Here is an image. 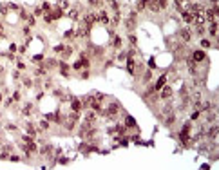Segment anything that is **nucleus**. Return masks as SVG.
I'll return each instance as SVG.
<instances>
[{
	"instance_id": "c9c22d12",
	"label": "nucleus",
	"mask_w": 219,
	"mask_h": 170,
	"mask_svg": "<svg viewBox=\"0 0 219 170\" xmlns=\"http://www.w3.org/2000/svg\"><path fill=\"white\" fill-rule=\"evenodd\" d=\"M42 9H44L45 13H49V11H51V5H49V4L45 2V4H42Z\"/></svg>"
},
{
	"instance_id": "7c9ffc66",
	"label": "nucleus",
	"mask_w": 219,
	"mask_h": 170,
	"mask_svg": "<svg viewBox=\"0 0 219 170\" xmlns=\"http://www.w3.org/2000/svg\"><path fill=\"white\" fill-rule=\"evenodd\" d=\"M196 33H197L199 36H203V35H205V27H203V25H197V27H196Z\"/></svg>"
},
{
	"instance_id": "58836bf2",
	"label": "nucleus",
	"mask_w": 219,
	"mask_h": 170,
	"mask_svg": "<svg viewBox=\"0 0 219 170\" xmlns=\"http://www.w3.org/2000/svg\"><path fill=\"white\" fill-rule=\"evenodd\" d=\"M94 98H96L98 101H101V100H103L105 96H103V94H101V92H96V94H94Z\"/></svg>"
},
{
	"instance_id": "dca6fc26",
	"label": "nucleus",
	"mask_w": 219,
	"mask_h": 170,
	"mask_svg": "<svg viewBox=\"0 0 219 170\" xmlns=\"http://www.w3.org/2000/svg\"><path fill=\"white\" fill-rule=\"evenodd\" d=\"M58 65H60L62 74H64V76H69V67H67V63H65V62H60Z\"/></svg>"
},
{
	"instance_id": "393cba45",
	"label": "nucleus",
	"mask_w": 219,
	"mask_h": 170,
	"mask_svg": "<svg viewBox=\"0 0 219 170\" xmlns=\"http://www.w3.org/2000/svg\"><path fill=\"white\" fill-rule=\"evenodd\" d=\"M51 150H53V147H51V145H44L42 148H40V154H49Z\"/></svg>"
},
{
	"instance_id": "ddd939ff",
	"label": "nucleus",
	"mask_w": 219,
	"mask_h": 170,
	"mask_svg": "<svg viewBox=\"0 0 219 170\" xmlns=\"http://www.w3.org/2000/svg\"><path fill=\"white\" fill-rule=\"evenodd\" d=\"M85 121H87V123H91V125H94V123H96V112L89 111V112L85 114Z\"/></svg>"
},
{
	"instance_id": "20e7f679",
	"label": "nucleus",
	"mask_w": 219,
	"mask_h": 170,
	"mask_svg": "<svg viewBox=\"0 0 219 170\" xmlns=\"http://www.w3.org/2000/svg\"><path fill=\"white\" fill-rule=\"evenodd\" d=\"M127 71H129V74H136V63H134V58L132 56H129L127 58Z\"/></svg>"
},
{
	"instance_id": "423d86ee",
	"label": "nucleus",
	"mask_w": 219,
	"mask_h": 170,
	"mask_svg": "<svg viewBox=\"0 0 219 170\" xmlns=\"http://www.w3.org/2000/svg\"><path fill=\"white\" fill-rule=\"evenodd\" d=\"M205 58H207V54H205L203 51H194V53H192V60H194L196 63H199V62H203Z\"/></svg>"
},
{
	"instance_id": "a211bd4d",
	"label": "nucleus",
	"mask_w": 219,
	"mask_h": 170,
	"mask_svg": "<svg viewBox=\"0 0 219 170\" xmlns=\"http://www.w3.org/2000/svg\"><path fill=\"white\" fill-rule=\"evenodd\" d=\"M67 16H69L71 20H78V9H69V13H67Z\"/></svg>"
},
{
	"instance_id": "473e14b6",
	"label": "nucleus",
	"mask_w": 219,
	"mask_h": 170,
	"mask_svg": "<svg viewBox=\"0 0 219 170\" xmlns=\"http://www.w3.org/2000/svg\"><path fill=\"white\" fill-rule=\"evenodd\" d=\"M40 128H44V130H45V128H49V123H47V119H42V121H40Z\"/></svg>"
},
{
	"instance_id": "0eeeda50",
	"label": "nucleus",
	"mask_w": 219,
	"mask_h": 170,
	"mask_svg": "<svg viewBox=\"0 0 219 170\" xmlns=\"http://www.w3.org/2000/svg\"><path fill=\"white\" fill-rule=\"evenodd\" d=\"M147 5H149V9L152 11V13H158L161 8H159V2L158 0H147Z\"/></svg>"
},
{
	"instance_id": "1a4fd4ad",
	"label": "nucleus",
	"mask_w": 219,
	"mask_h": 170,
	"mask_svg": "<svg viewBox=\"0 0 219 170\" xmlns=\"http://www.w3.org/2000/svg\"><path fill=\"white\" fill-rule=\"evenodd\" d=\"M181 18H183L187 24H192V22H194V13H190V11H183V13H181Z\"/></svg>"
},
{
	"instance_id": "c85d7f7f",
	"label": "nucleus",
	"mask_w": 219,
	"mask_h": 170,
	"mask_svg": "<svg viewBox=\"0 0 219 170\" xmlns=\"http://www.w3.org/2000/svg\"><path fill=\"white\" fill-rule=\"evenodd\" d=\"M45 72H47V67H40V69H36V71H35L36 76H42V74H45Z\"/></svg>"
},
{
	"instance_id": "c03bdc74",
	"label": "nucleus",
	"mask_w": 219,
	"mask_h": 170,
	"mask_svg": "<svg viewBox=\"0 0 219 170\" xmlns=\"http://www.w3.org/2000/svg\"><path fill=\"white\" fill-rule=\"evenodd\" d=\"M20 16H22L24 20H27V16H29V15H27V13H25V11H20Z\"/></svg>"
},
{
	"instance_id": "9d476101",
	"label": "nucleus",
	"mask_w": 219,
	"mask_h": 170,
	"mask_svg": "<svg viewBox=\"0 0 219 170\" xmlns=\"http://www.w3.org/2000/svg\"><path fill=\"white\" fill-rule=\"evenodd\" d=\"M179 36H181L183 42H190V38H192V33H190L188 29H181V31H179Z\"/></svg>"
},
{
	"instance_id": "a878e982",
	"label": "nucleus",
	"mask_w": 219,
	"mask_h": 170,
	"mask_svg": "<svg viewBox=\"0 0 219 170\" xmlns=\"http://www.w3.org/2000/svg\"><path fill=\"white\" fill-rule=\"evenodd\" d=\"M116 130H118L120 136H123V134L127 132V127H125V125H116Z\"/></svg>"
},
{
	"instance_id": "603ef678",
	"label": "nucleus",
	"mask_w": 219,
	"mask_h": 170,
	"mask_svg": "<svg viewBox=\"0 0 219 170\" xmlns=\"http://www.w3.org/2000/svg\"><path fill=\"white\" fill-rule=\"evenodd\" d=\"M0 103H2V94H0Z\"/></svg>"
},
{
	"instance_id": "a19ab883",
	"label": "nucleus",
	"mask_w": 219,
	"mask_h": 170,
	"mask_svg": "<svg viewBox=\"0 0 219 170\" xmlns=\"http://www.w3.org/2000/svg\"><path fill=\"white\" fill-rule=\"evenodd\" d=\"M9 161H20V158H18V156H15V154H13V156H9Z\"/></svg>"
},
{
	"instance_id": "4468645a",
	"label": "nucleus",
	"mask_w": 219,
	"mask_h": 170,
	"mask_svg": "<svg viewBox=\"0 0 219 170\" xmlns=\"http://www.w3.org/2000/svg\"><path fill=\"white\" fill-rule=\"evenodd\" d=\"M71 109L78 112L80 109H81V100H78V98H71Z\"/></svg>"
},
{
	"instance_id": "f3484780",
	"label": "nucleus",
	"mask_w": 219,
	"mask_h": 170,
	"mask_svg": "<svg viewBox=\"0 0 219 170\" xmlns=\"http://www.w3.org/2000/svg\"><path fill=\"white\" fill-rule=\"evenodd\" d=\"M208 33L212 36H217V22H212L210 27H208Z\"/></svg>"
},
{
	"instance_id": "6e6552de",
	"label": "nucleus",
	"mask_w": 219,
	"mask_h": 170,
	"mask_svg": "<svg viewBox=\"0 0 219 170\" xmlns=\"http://www.w3.org/2000/svg\"><path fill=\"white\" fill-rule=\"evenodd\" d=\"M49 15H51V18H53V20H58V18L64 16V9L54 8V9H51V11H49Z\"/></svg>"
},
{
	"instance_id": "2eb2a0df",
	"label": "nucleus",
	"mask_w": 219,
	"mask_h": 170,
	"mask_svg": "<svg viewBox=\"0 0 219 170\" xmlns=\"http://www.w3.org/2000/svg\"><path fill=\"white\" fill-rule=\"evenodd\" d=\"M165 81H167V74H163V76H161V78L158 80V83L154 85V89H156V92H158V91H161V87L165 85Z\"/></svg>"
},
{
	"instance_id": "a18cd8bd",
	"label": "nucleus",
	"mask_w": 219,
	"mask_h": 170,
	"mask_svg": "<svg viewBox=\"0 0 219 170\" xmlns=\"http://www.w3.org/2000/svg\"><path fill=\"white\" fill-rule=\"evenodd\" d=\"M129 40H131V44H132V45L136 44V36H134V35H131V36H129Z\"/></svg>"
},
{
	"instance_id": "37998d69",
	"label": "nucleus",
	"mask_w": 219,
	"mask_h": 170,
	"mask_svg": "<svg viewBox=\"0 0 219 170\" xmlns=\"http://www.w3.org/2000/svg\"><path fill=\"white\" fill-rule=\"evenodd\" d=\"M71 36H74V31H67L65 33V38H71Z\"/></svg>"
},
{
	"instance_id": "7ed1b4c3",
	"label": "nucleus",
	"mask_w": 219,
	"mask_h": 170,
	"mask_svg": "<svg viewBox=\"0 0 219 170\" xmlns=\"http://www.w3.org/2000/svg\"><path fill=\"white\" fill-rule=\"evenodd\" d=\"M83 22H85L89 27H91L92 24H96V22H98V16H96V13H92V11H91V13H87V15L83 16Z\"/></svg>"
},
{
	"instance_id": "f8f14e48",
	"label": "nucleus",
	"mask_w": 219,
	"mask_h": 170,
	"mask_svg": "<svg viewBox=\"0 0 219 170\" xmlns=\"http://www.w3.org/2000/svg\"><path fill=\"white\" fill-rule=\"evenodd\" d=\"M217 130H219V128H217V125H214V127H210V128H208L207 136H208V138H210L212 141H214V139H217Z\"/></svg>"
},
{
	"instance_id": "b1692460",
	"label": "nucleus",
	"mask_w": 219,
	"mask_h": 170,
	"mask_svg": "<svg viewBox=\"0 0 219 170\" xmlns=\"http://www.w3.org/2000/svg\"><path fill=\"white\" fill-rule=\"evenodd\" d=\"M33 111V105L31 103H27L25 107H24V111H22V114H24V116H29V112Z\"/></svg>"
},
{
	"instance_id": "79ce46f5",
	"label": "nucleus",
	"mask_w": 219,
	"mask_h": 170,
	"mask_svg": "<svg viewBox=\"0 0 219 170\" xmlns=\"http://www.w3.org/2000/svg\"><path fill=\"white\" fill-rule=\"evenodd\" d=\"M62 51H64V45H56V47H54V53H62Z\"/></svg>"
},
{
	"instance_id": "49530a36",
	"label": "nucleus",
	"mask_w": 219,
	"mask_h": 170,
	"mask_svg": "<svg viewBox=\"0 0 219 170\" xmlns=\"http://www.w3.org/2000/svg\"><path fill=\"white\" fill-rule=\"evenodd\" d=\"M81 67H83V65H81V62H76V63H74V69H81Z\"/></svg>"
},
{
	"instance_id": "cd10ccee",
	"label": "nucleus",
	"mask_w": 219,
	"mask_h": 170,
	"mask_svg": "<svg viewBox=\"0 0 219 170\" xmlns=\"http://www.w3.org/2000/svg\"><path fill=\"white\" fill-rule=\"evenodd\" d=\"M112 45L118 49V47H121V38L120 36H114V42H112Z\"/></svg>"
},
{
	"instance_id": "4c0bfd02",
	"label": "nucleus",
	"mask_w": 219,
	"mask_h": 170,
	"mask_svg": "<svg viewBox=\"0 0 219 170\" xmlns=\"http://www.w3.org/2000/svg\"><path fill=\"white\" fill-rule=\"evenodd\" d=\"M159 2V8L163 9V8H167V4H168V0H158Z\"/></svg>"
},
{
	"instance_id": "4be33fe9",
	"label": "nucleus",
	"mask_w": 219,
	"mask_h": 170,
	"mask_svg": "<svg viewBox=\"0 0 219 170\" xmlns=\"http://www.w3.org/2000/svg\"><path fill=\"white\" fill-rule=\"evenodd\" d=\"M125 127H136V121H134V118L127 116V118H125Z\"/></svg>"
},
{
	"instance_id": "f257e3e1",
	"label": "nucleus",
	"mask_w": 219,
	"mask_h": 170,
	"mask_svg": "<svg viewBox=\"0 0 219 170\" xmlns=\"http://www.w3.org/2000/svg\"><path fill=\"white\" fill-rule=\"evenodd\" d=\"M120 109H121V107H120L118 101H112V103L109 105L105 111H100V112L103 114L105 118H116V116H118V112H120Z\"/></svg>"
},
{
	"instance_id": "2f4dec72",
	"label": "nucleus",
	"mask_w": 219,
	"mask_h": 170,
	"mask_svg": "<svg viewBox=\"0 0 219 170\" xmlns=\"http://www.w3.org/2000/svg\"><path fill=\"white\" fill-rule=\"evenodd\" d=\"M118 22H120V13L116 11V13H114V16H112V24L116 25V24H118Z\"/></svg>"
},
{
	"instance_id": "72a5a7b5",
	"label": "nucleus",
	"mask_w": 219,
	"mask_h": 170,
	"mask_svg": "<svg viewBox=\"0 0 219 170\" xmlns=\"http://www.w3.org/2000/svg\"><path fill=\"white\" fill-rule=\"evenodd\" d=\"M210 45H212V44L208 42V40H205V38L201 40V47H205V49H208V47H210Z\"/></svg>"
},
{
	"instance_id": "f03ea898",
	"label": "nucleus",
	"mask_w": 219,
	"mask_h": 170,
	"mask_svg": "<svg viewBox=\"0 0 219 170\" xmlns=\"http://www.w3.org/2000/svg\"><path fill=\"white\" fill-rule=\"evenodd\" d=\"M188 136H190V123L187 121V123L183 125V128H181V134H179V138H181V141L185 145L188 143Z\"/></svg>"
},
{
	"instance_id": "aec40b11",
	"label": "nucleus",
	"mask_w": 219,
	"mask_h": 170,
	"mask_svg": "<svg viewBox=\"0 0 219 170\" xmlns=\"http://www.w3.org/2000/svg\"><path fill=\"white\" fill-rule=\"evenodd\" d=\"M125 25H127V29H129V31H132V29H134V25H136V20H134V18H129L127 22H125Z\"/></svg>"
},
{
	"instance_id": "09e8293b",
	"label": "nucleus",
	"mask_w": 219,
	"mask_h": 170,
	"mask_svg": "<svg viewBox=\"0 0 219 170\" xmlns=\"http://www.w3.org/2000/svg\"><path fill=\"white\" fill-rule=\"evenodd\" d=\"M87 2L91 4V5H98V0H87Z\"/></svg>"
},
{
	"instance_id": "6ab92c4d",
	"label": "nucleus",
	"mask_w": 219,
	"mask_h": 170,
	"mask_svg": "<svg viewBox=\"0 0 219 170\" xmlns=\"http://www.w3.org/2000/svg\"><path fill=\"white\" fill-rule=\"evenodd\" d=\"M147 8V0H138V4H136V11H143Z\"/></svg>"
},
{
	"instance_id": "864d4df0",
	"label": "nucleus",
	"mask_w": 219,
	"mask_h": 170,
	"mask_svg": "<svg viewBox=\"0 0 219 170\" xmlns=\"http://www.w3.org/2000/svg\"><path fill=\"white\" fill-rule=\"evenodd\" d=\"M2 71H4V69H2V65H0V72H2Z\"/></svg>"
},
{
	"instance_id": "5701e85b",
	"label": "nucleus",
	"mask_w": 219,
	"mask_h": 170,
	"mask_svg": "<svg viewBox=\"0 0 219 170\" xmlns=\"http://www.w3.org/2000/svg\"><path fill=\"white\" fill-rule=\"evenodd\" d=\"M25 130H27V134H29V136H35V132H36V130H35V127H33L31 123H27V125H25Z\"/></svg>"
},
{
	"instance_id": "9b49d317",
	"label": "nucleus",
	"mask_w": 219,
	"mask_h": 170,
	"mask_svg": "<svg viewBox=\"0 0 219 170\" xmlns=\"http://www.w3.org/2000/svg\"><path fill=\"white\" fill-rule=\"evenodd\" d=\"M96 16H98V22H100V24H109V15H107L105 11L96 13Z\"/></svg>"
},
{
	"instance_id": "bb28decb",
	"label": "nucleus",
	"mask_w": 219,
	"mask_h": 170,
	"mask_svg": "<svg viewBox=\"0 0 219 170\" xmlns=\"http://www.w3.org/2000/svg\"><path fill=\"white\" fill-rule=\"evenodd\" d=\"M58 8H60V9L69 8V2H67V0H60V2H58Z\"/></svg>"
},
{
	"instance_id": "8fccbe9b",
	"label": "nucleus",
	"mask_w": 219,
	"mask_h": 170,
	"mask_svg": "<svg viewBox=\"0 0 219 170\" xmlns=\"http://www.w3.org/2000/svg\"><path fill=\"white\" fill-rule=\"evenodd\" d=\"M24 83H25V87H31V80H27V78H25V80H24Z\"/></svg>"
},
{
	"instance_id": "c756f323",
	"label": "nucleus",
	"mask_w": 219,
	"mask_h": 170,
	"mask_svg": "<svg viewBox=\"0 0 219 170\" xmlns=\"http://www.w3.org/2000/svg\"><path fill=\"white\" fill-rule=\"evenodd\" d=\"M44 60V54H35V56H33V62H36V63H40Z\"/></svg>"
},
{
	"instance_id": "ea45409f",
	"label": "nucleus",
	"mask_w": 219,
	"mask_h": 170,
	"mask_svg": "<svg viewBox=\"0 0 219 170\" xmlns=\"http://www.w3.org/2000/svg\"><path fill=\"white\" fill-rule=\"evenodd\" d=\"M54 65H56V62H54V60H49V62H47V69H51Z\"/></svg>"
},
{
	"instance_id": "de8ad7c7",
	"label": "nucleus",
	"mask_w": 219,
	"mask_h": 170,
	"mask_svg": "<svg viewBox=\"0 0 219 170\" xmlns=\"http://www.w3.org/2000/svg\"><path fill=\"white\" fill-rule=\"evenodd\" d=\"M190 118H192V119H197V118H199V112L196 111V112H194V114H192V116H190Z\"/></svg>"
},
{
	"instance_id": "39448f33",
	"label": "nucleus",
	"mask_w": 219,
	"mask_h": 170,
	"mask_svg": "<svg viewBox=\"0 0 219 170\" xmlns=\"http://www.w3.org/2000/svg\"><path fill=\"white\" fill-rule=\"evenodd\" d=\"M159 96H161V100H168L170 96H172V89H170L168 85H163V87H161V94H159Z\"/></svg>"
},
{
	"instance_id": "e433bc0d",
	"label": "nucleus",
	"mask_w": 219,
	"mask_h": 170,
	"mask_svg": "<svg viewBox=\"0 0 219 170\" xmlns=\"http://www.w3.org/2000/svg\"><path fill=\"white\" fill-rule=\"evenodd\" d=\"M35 15H36V16H42V15H44V9H42V8H36V9H35Z\"/></svg>"
},
{
	"instance_id": "f704fd0d",
	"label": "nucleus",
	"mask_w": 219,
	"mask_h": 170,
	"mask_svg": "<svg viewBox=\"0 0 219 170\" xmlns=\"http://www.w3.org/2000/svg\"><path fill=\"white\" fill-rule=\"evenodd\" d=\"M150 76H152V74H150V71H147L145 74H143V81H149V80H150Z\"/></svg>"
},
{
	"instance_id": "412c9836",
	"label": "nucleus",
	"mask_w": 219,
	"mask_h": 170,
	"mask_svg": "<svg viewBox=\"0 0 219 170\" xmlns=\"http://www.w3.org/2000/svg\"><path fill=\"white\" fill-rule=\"evenodd\" d=\"M8 11H9V5L8 4H0V15L5 16V15H8Z\"/></svg>"
},
{
	"instance_id": "3c124183",
	"label": "nucleus",
	"mask_w": 219,
	"mask_h": 170,
	"mask_svg": "<svg viewBox=\"0 0 219 170\" xmlns=\"http://www.w3.org/2000/svg\"><path fill=\"white\" fill-rule=\"evenodd\" d=\"M5 33H4V27H2V24H0V36H4Z\"/></svg>"
}]
</instances>
